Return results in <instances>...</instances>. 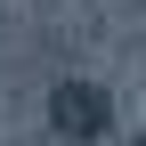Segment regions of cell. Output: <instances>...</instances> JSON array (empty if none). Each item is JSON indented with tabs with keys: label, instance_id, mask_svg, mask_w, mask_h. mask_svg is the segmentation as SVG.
<instances>
[{
	"label": "cell",
	"instance_id": "obj_1",
	"mask_svg": "<svg viewBox=\"0 0 146 146\" xmlns=\"http://www.w3.org/2000/svg\"><path fill=\"white\" fill-rule=\"evenodd\" d=\"M49 130L65 146H89L114 130V98H106V81H89V73H65L57 89H49Z\"/></svg>",
	"mask_w": 146,
	"mask_h": 146
},
{
	"label": "cell",
	"instance_id": "obj_2",
	"mask_svg": "<svg viewBox=\"0 0 146 146\" xmlns=\"http://www.w3.org/2000/svg\"><path fill=\"white\" fill-rule=\"evenodd\" d=\"M138 146H146V138H138Z\"/></svg>",
	"mask_w": 146,
	"mask_h": 146
}]
</instances>
